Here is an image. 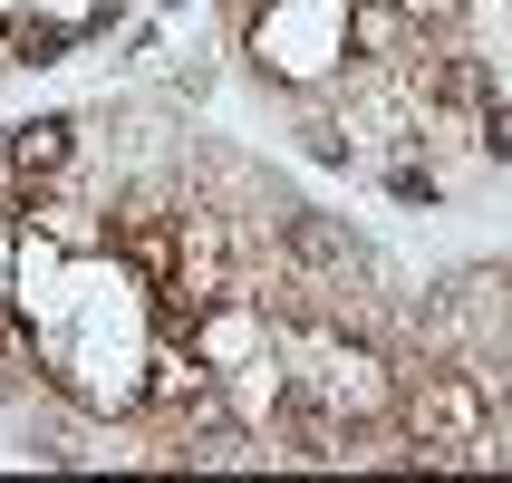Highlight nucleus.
I'll list each match as a JSON object with an SVG mask.
<instances>
[{
	"label": "nucleus",
	"mask_w": 512,
	"mask_h": 483,
	"mask_svg": "<svg viewBox=\"0 0 512 483\" xmlns=\"http://www.w3.org/2000/svg\"><path fill=\"white\" fill-rule=\"evenodd\" d=\"M271 242H281V261H300L310 281H339L348 261H358V242H348V232H329L319 213H281V223H271Z\"/></svg>",
	"instance_id": "1"
},
{
	"label": "nucleus",
	"mask_w": 512,
	"mask_h": 483,
	"mask_svg": "<svg viewBox=\"0 0 512 483\" xmlns=\"http://www.w3.org/2000/svg\"><path fill=\"white\" fill-rule=\"evenodd\" d=\"M10 155H20L29 184H49V174H68V155H78V116H39V126H20V136H0Z\"/></svg>",
	"instance_id": "2"
},
{
	"label": "nucleus",
	"mask_w": 512,
	"mask_h": 483,
	"mask_svg": "<svg viewBox=\"0 0 512 483\" xmlns=\"http://www.w3.org/2000/svg\"><path fill=\"white\" fill-rule=\"evenodd\" d=\"M0 213H29V174H20L10 145H0Z\"/></svg>",
	"instance_id": "5"
},
{
	"label": "nucleus",
	"mask_w": 512,
	"mask_h": 483,
	"mask_svg": "<svg viewBox=\"0 0 512 483\" xmlns=\"http://www.w3.org/2000/svg\"><path fill=\"white\" fill-rule=\"evenodd\" d=\"M484 155L512 165V107H503V97H484Z\"/></svg>",
	"instance_id": "4"
},
{
	"label": "nucleus",
	"mask_w": 512,
	"mask_h": 483,
	"mask_svg": "<svg viewBox=\"0 0 512 483\" xmlns=\"http://www.w3.org/2000/svg\"><path fill=\"white\" fill-rule=\"evenodd\" d=\"M368 10H397V0H368Z\"/></svg>",
	"instance_id": "6"
},
{
	"label": "nucleus",
	"mask_w": 512,
	"mask_h": 483,
	"mask_svg": "<svg viewBox=\"0 0 512 483\" xmlns=\"http://www.w3.org/2000/svg\"><path fill=\"white\" fill-rule=\"evenodd\" d=\"M387 194L397 203H445V184H435L426 165H387Z\"/></svg>",
	"instance_id": "3"
}]
</instances>
